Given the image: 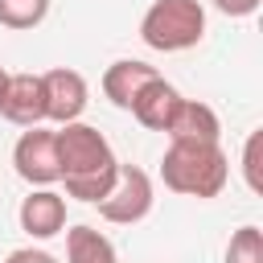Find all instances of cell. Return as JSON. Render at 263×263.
I'll return each instance as SVG.
<instances>
[{
  "label": "cell",
  "instance_id": "obj_10",
  "mask_svg": "<svg viewBox=\"0 0 263 263\" xmlns=\"http://www.w3.org/2000/svg\"><path fill=\"white\" fill-rule=\"evenodd\" d=\"M164 136L168 140H222V119H218V111L210 103L181 95V103H177Z\"/></svg>",
  "mask_w": 263,
  "mask_h": 263
},
{
  "label": "cell",
  "instance_id": "obj_3",
  "mask_svg": "<svg viewBox=\"0 0 263 263\" xmlns=\"http://www.w3.org/2000/svg\"><path fill=\"white\" fill-rule=\"evenodd\" d=\"M205 37L201 0H152L140 16V41L156 53H185Z\"/></svg>",
  "mask_w": 263,
  "mask_h": 263
},
{
  "label": "cell",
  "instance_id": "obj_15",
  "mask_svg": "<svg viewBox=\"0 0 263 263\" xmlns=\"http://www.w3.org/2000/svg\"><path fill=\"white\" fill-rule=\"evenodd\" d=\"M259 148H263V132H251V136H247V148H242V177H247V189H251V193H263Z\"/></svg>",
  "mask_w": 263,
  "mask_h": 263
},
{
  "label": "cell",
  "instance_id": "obj_17",
  "mask_svg": "<svg viewBox=\"0 0 263 263\" xmlns=\"http://www.w3.org/2000/svg\"><path fill=\"white\" fill-rule=\"evenodd\" d=\"M263 0H214V8L222 16H255Z\"/></svg>",
  "mask_w": 263,
  "mask_h": 263
},
{
  "label": "cell",
  "instance_id": "obj_13",
  "mask_svg": "<svg viewBox=\"0 0 263 263\" xmlns=\"http://www.w3.org/2000/svg\"><path fill=\"white\" fill-rule=\"evenodd\" d=\"M49 16V0H0V25L4 29H37Z\"/></svg>",
  "mask_w": 263,
  "mask_h": 263
},
{
  "label": "cell",
  "instance_id": "obj_2",
  "mask_svg": "<svg viewBox=\"0 0 263 263\" xmlns=\"http://www.w3.org/2000/svg\"><path fill=\"white\" fill-rule=\"evenodd\" d=\"M160 181L181 197L210 201L230 181V156L222 152V140H168L160 156Z\"/></svg>",
  "mask_w": 263,
  "mask_h": 263
},
{
  "label": "cell",
  "instance_id": "obj_9",
  "mask_svg": "<svg viewBox=\"0 0 263 263\" xmlns=\"http://www.w3.org/2000/svg\"><path fill=\"white\" fill-rule=\"evenodd\" d=\"M177 103H181V90H177L173 82H164V74H156L152 82L140 86V95L132 99L127 111L136 115L140 127H148V132H164L168 119H173V111H177Z\"/></svg>",
  "mask_w": 263,
  "mask_h": 263
},
{
  "label": "cell",
  "instance_id": "obj_1",
  "mask_svg": "<svg viewBox=\"0 0 263 263\" xmlns=\"http://www.w3.org/2000/svg\"><path fill=\"white\" fill-rule=\"evenodd\" d=\"M115 177H119V156L99 127L82 119L58 127V181L66 185V197L95 205L107 197Z\"/></svg>",
  "mask_w": 263,
  "mask_h": 263
},
{
  "label": "cell",
  "instance_id": "obj_6",
  "mask_svg": "<svg viewBox=\"0 0 263 263\" xmlns=\"http://www.w3.org/2000/svg\"><path fill=\"white\" fill-rule=\"evenodd\" d=\"M41 86H45V119H49V123L62 127V123L82 119V111H86V103H90V86H86V78H82L78 70L53 66V70L41 74Z\"/></svg>",
  "mask_w": 263,
  "mask_h": 263
},
{
  "label": "cell",
  "instance_id": "obj_14",
  "mask_svg": "<svg viewBox=\"0 0 263 263\" xmlns=\"http://www.w3.org/2000/svg\"><path fill=\"white\" fill-rule=\"evenodd\" d=\"M222 263H263V230L259 226H238L222 251Z\"/></svg>",
  "mask_w": 263,
  "mask_h": 263
},
{
  "label": "cell",
  "instance_id": "obj_12",
  "mask_svg": "<svg viewBox=\"0 0 263 263\" xmlns=\"http://www.w3.org/2000/svg\"><path fill=\"white\" fill-rule=\"evenodd\" d=\"M66 263H119V251L103 230L78 222L66 230Z\"/></svg>",
  "mask_w": 263,
  "mask_h": 263
},
{
  "label": "cell",
  "instance_id": "obj_11",
  "mask_svg": "<svg viewBox=\"0 0 263 263\" xmlns=\"http://www.w3.org/2000/svg\"><path fill=\"white\" fill-rule=\"evenodd\" d=\"M156 74H160V70L148 66V62H140V58H119V62H111V66L103 70V95H107L119 111H127L132 99L140 95V86L152 82Z\"/></svg>",
  "mask_w": 263,
  "mask_h": 263
},
{
  "label": "cell",
  "instance_id": "obj_18",
  "mask_svg": "<svg viewBox=\"0 0 263 263\" xmlns=\"http://www.w3.org/2000/svg\"><path fill=\"white\" fill-rule=\"evenodd\" d=\"M4 82H8V70L0 66V95H4Z\"/></svg>",
  "mask_w": 263,
  "mask_h": 263
},
{
  "label": "cell",
  "instance_id": "obj_8",
  "mask_svg": "<svg viewBox=\"0 0 263 263\" xmlns=\"http://www.w3.org/2000/svg\"><path fill=\"white\" fill-rule=\"evenodd\" d=\"M16 222H21V230H25L29 238L45 242V238H53V234L66 230V197H62L53 185L29 189V197H25L21 210H16Z\"/></svg>",
  "mask_w": 263,
  "mask_h": 263
},
{
  "label": "cell",
  "instance_id": "obj_5",
  "mask_svg": "<svg viewBox=\"0 0 263 263\" xmlns=\"http://www.w3.org/2000/svg\"><path fill=\"white\" fill-rule=\"evenodd\" d=\"M12 168L29 189L58 185V132L45 123L25 127L12 144Z\"/></svg>",
  "mask_w": 263,
  "mask_h": 263
},
{
  "label": "cell",
  "instance_id": "obj_7",
  "mask_svg": "<svg viewBox=\"0 0 263 263\" xmlns=\"http://www.w3.org/2000/svg\"><path fill=\"white\" fill-rule=\"evenodd\" d=\"M0 115L16 127H37L45 123V86H41V74H8L4 82V95H0Z\"/></svg>",
  "mask_w": 263,
  "mask_h": 263
},
{
  "label": "cell",
  "instance_id": "obj_16",
  "mask_svg": "<svg viewBox=\"0 0 263 263\" xmlns=\"http://www.w3.org/2000/svg\"><path fill=\"white\" fill-rule=\"evenodd\" d=\"M4 263H58V255H49L45 247H16V251H8Z\"/></svg>",
  "mask_w": 263,
  "mask_h": 263
},
{
  "label": "cell",
  "instance_id": "obj_4",
  "mask_svg": "<svg viewBox=\"0 0 263 263\" xmlns=\"http://www.w3.org/2000/svg\"><path fill=\"white\" fill-rule=\"evenodd\" d=\"M95 205H99V218H103V222H111V226H136V222H144V218L152 214V205H156V185H152V177H148L140 164H123V160H119L115 185H111L107 197L95 201Z\"/></svg>",
  "mask_w": 263,
  "mask_h": 263
}]
</instances>
